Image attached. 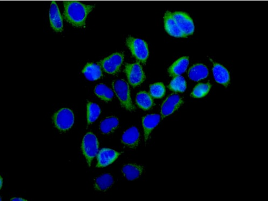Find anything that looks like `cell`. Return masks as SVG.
Here are the masks:
<instances>
[{
	"instance_id": "9",
	"label": "cell",
	"mask_w": 268,
	"mask_h": 201,
	"mask_svg": "<svg viewBox=\"0 0 268 201\" xmlns=\"http://www.w3.org/2000/svg\"><path fill=\"white\" fill-rule=\"evenodd\" d=\"M183 100L179 95L173 94L163 102L161 108L162 118L166 117L177 111L182 105Z\"/></svg>"
},
{
	"instance_id": "17",
	"label": "cell",
	"mask_w": 268,
	"mask_h": 201,
	"mask_svg": "<svg viewBox=\"0 0 268 201\" xmlns=\"http://www.w3.org/2000/svg\"><path fill=\"white\" fill-rule=\"evenodd\" d=\"M143 171V167L136 163H129L124 165L122 168V172L126 179L129 181H133L139 178Z\"/></svg>"
},
{
	"instance_id": "24",
	"label": "cell",
	"mask_w": 268,
	"mask_h": 201,
	"mask_svg": "<svg viewBox=\"0 0 268 201\" xmlns=\"http://www.w3.org/2000/svg\"><path fill=\"white\" fill-rule=\"evenodd\" d=\"M101 114L100 107L94 102H89L87 105V120L90 125L98 119Z\"/></svg>"
},
{
	"instance_id": "1",
	"label": "cell",
	"mask_w": 268,
	"mask_h": 201,
	"mask_svg": "<svg viewBox=\"0 0 268 201\" xmlns=\"http://www.w3.org/2000/svg\"><path fill=\"white\" fill-rule=\"evenodd\" d=\"M64 7L65 20L77 28L85 27L87 16L93 8L91 5L74 1H64Z\"/></svg>"
},
{
	"instance_id": "23",
	"label": "cell",
	"mask_w": 268,
	"mask_h": 201,
	"mask_svg": "<svg viewBox=\"0 0 268 201\" xmlns=\"http://www.w3.org/2000/svg\"><path fill=\"white\" fill-rule=\"evenodd\" d=\"M95 94L103 101H110L114 97V92L104 84H100L95 88Z\"/></svg>"
},
{
	"instance_id": "21",
	"label": "cell",
	"mask_w": 268,
	"mask_h": 201,
	"mask_svg": "<svg viewBox=\"0 0 268 201\" xmlns=\"http://www.w3.org/2000/svg\"><path fill=\"white\" fill-rule=\"evenodd\" d=\"M114 184V177L110 174H105L97 177L94 186L96 190L105 191L110 189Z\"/></svg>"
},
{
	"instance_id": "22",
	"label": "cell",
	"mask_w": 268,
	"mask_h": 201,
	"mask_svg": "<svg viewBox=\"0 0 268 201\" xmlns=\"http://www.w3.org/2000/svg\"><path fill=\"white\" fill-rule=\"evenodd\" d=\"M119 121L115 116H110L102 121L100 129L103 134H109L114 132L119 127Z\"/></svg>"
},
{
	"instance_id": "28",
	"label": "cell",
	"mask_w": 268,
	"mask_h": 201,
	"mask_svg": "<svg viewBox=\"0 0 268 201\" xmlns=\"http://www.w3.org/2000/svg\"><path fill=\"white\" fill-rule=\"evenodd\" d=\"M12 201H25L26 200L20 198H14L11 200Z\"/></svg>"
},
{
	"instance_id": "20",
	"label": "cell",
	"mask_w": 268,
	"mask_h": 201,
	"mask_svg": "<svg viewBox=\"0 0 268 201\" xmlns=\"http://www.w3.org/2000/svg\"><path fill=\"white\" fill-rule=\"evenodd\" d=\"M136 102L140 109L144 111H148L153 106V98L146 91L139 92L136 97Z\"/></svg>"
},
{
	"instance_id": "16",
	"label": "cell",
	"mask_w": 268,
	"mask_h": 201,
	"mask_svg": "<svg viewBox=\"0 0 268 201\" xmlns=\"http://www.w3.org/2000/svg\"><path fill=\"white\" fill-rule=\"evenodd\" d=\"M189 65V57H182L174 63L168 70V72L172 77L181 76L184 73Z\"/></svg>"
},
{
	"instance_id": "5",
	"label": "cell",
	"mask_w": 268,
	"mask_h": 201,
	"mask_svg": "<svg viewBox=\"0 0 268 201\" xmlns=\"http://www.w3.org/2000/svg\"><path fill=\"white\" fill-rule=\"evenodd\" d=\"M53 119L56 128L60 131H67L72 128L74 124V115L71 110L63 108L56 112Z\"/></svg>"
},
{
	"instance_id": "2",
	"label": "cell",
	"mask_w": 268,
	"mask_h": 201,
	"mask_svg": "<svg viewBox=\"0 0 268 201\" xmlns=\"http://www.w3.org/2000/svg\"><path fill=\"white\" fill-rule=\"evenodd\" d=\"M112 86L121 106L127 110L134 111L135 107L132 101L129 84L124 79H117L112 83Z\"/></svg>"
},
{
	"instance_id": "7",
	"label": "cell",
	"mask_w": 268,
	"mask_h": 201,
	"mask_svg": "<svg viewBox=\"0 0 268 201\" xmlns=\"http://www.w3.org/2000/svg\"><path fill=\"white\" fill-rule=\"evenodd\" d=\"M172 15L179 28L186 37L194 33V22L189 14L183 12H176L172 13Z\"/></svg>"
},
{
	"instance_id": "3",
	"label": "cell",
	"mask_w": 268,
	"mask_h": 201,
	"mask_svg": "<svg viewBox=\"0 0 268 201\" xmlns=\"http://www.w3.org/2000/svg\"><path fill=\"white\" fill-rule=\"evenodd\" d=\"M127 45L131 51L132 54L139 62L145 63L149 58L148 45L145 41L129 37L126 40Z\"/></svg>"
},
{
	"instance_id": "10",
	"label": "cell",
	"mask_w": 268,
	"mask_h": 201,
	"mask_svg": "<svg viewBox=\"0 0 268 201\" xmlns=\"http://www.w3.org/2000/svg\"><path fill=\"white\" fill-rule=\"evenodd\" d=\"M120 155L119 153L110 148H103L97 154V167L103 168L114 162Z\"/></svg>"
},
{
	"instance_id": "12",
	"label": "cell",
	"mask_w": 268,
	"mask_h": 201,
	"mask_svg": "<svg viewBox=\"0 0 268 201\" xmlns=\"http://www.w3.org/2000/svg\"><path fill=\"white\" fill-rule=\"evenodd\" d=\"M172 13L166 12L164 17V29H165L167 33L172 37H186L182 33V32L179 28L176 21L172 17Z\"/></svg>"
},
{
	"instance_id": "4",
	"label": "cell",
	"mask_w": 268,
	"mask_h": 201,
	"mask_svg": "<svg viewBox=\"0 0 268 201\" xmlns=\"http://www.w3.org/2000/svg\"><path fill=\"white\" fill-rule=\"evenodd\" d=\"M82 151L88 165L91 163L98 153V142L95 134L89 132L84 137L82 144Z\"/></svg>"
},
{
	"instance_id": "29",
	"label": "cell",
	"mask_w": 268,
	"mask_h": 201,
	"mask_svg": "<svg viewBox=\"0 0 268 201\" xmlns=\"http://www.w3.org/2000/svg\"><path fill=\"white\" fill-rule=\"evenodd\" d=\"M3 186V179L2 177H0V188H2Z\"/></svg>"
},
{
	"instance_id": "13",
	"label": "cell",
	"mask_w": 268,
	"mask_h": 201,
	"mask_svg": "<svg viewBox=\"0 0 268 201\" xmlns=\"http://www.w3.org/2000/svg\"><path fill=\"white\" fill-rule=\"evenodd\" d=\"M140 133L135 126L127 129L122 135L121 142L127 147L131 148L137 147L139 143Z\"/></svg>"
},
{
	"instance_id": "6",
	"label": "cell",
	"mask_w": 268,
	"mask_h": 201,
	"mask_svg": "<svg viewBox=\"0 0 268 201\" xmlns=\"http://www.w3.org/2000/svg\"><path fill=\"white\" fill-rule=\"evenodd\" d=\"M125 72L132 86H138L145 80V73L139 63L126 64Z\"/></svg>"
},
{
	"instance_id": "8",
	"label": "cell",
	"mask_w": 268,
	"mask_h": 201,
	"mask_svg": "<svg viewBox=\"0 0 268 201\" xmlns=\"http://www.w3.org/2000/svg\"><path fill=\"white\" fill-rule=\"evenodd\" d=\"M124 58L123 54L116 53L101 60L100 63L105 72L114 74L119 72Z\"/></svg>"
},
{
	"instance_id": "14",
	"label": "cell",
	"mask_w": 268,
	"mask_h": 201,
	"mask_svg": "<svg viewBox=\"0 0 268 201\" xmlns=\"http://www.w3.org/2000/svg\"><path fill=\"white\" fill-rule=\"evenodd\" d=\"M161 120V116L157 114L148 115L143 118L142 123L146 142L148 140L153 129L157 127Z\"/></svg>"
},
{
	"instance_id": "19",
	"label": "cell",
	"mask_w": 268,
	"mask_h": 201,
	"mask_svg": "<svg viewBox=\"0 0 268 201\" xmlns=\"http://www.w3.org/2000/svg\"><path fill=\"white\" fill-rule=\"evenodd\" d=\"M84 75L89 81H95L102 76V70L100 65L96 63H88L83 69Z\"/></svg>"
},
{
	"instance_id": "18",
	"label": "cell",
	"mask_w": 268,
	"mask_h": 201,
	"mask_svg": "<svg viewBox=\"0 0 268 201\" xmlns=\"http://www.w3.org/2000/svg\"><path fill=\"white\" fill-rule=\"evenodd\" d=\"M208 69L203 64H197L190 69L188 75L191 80L198 82L205 79L208 76Z\"/></svg>"
},
{
	"instance_id": "25",
	"label": "cell",
	"mask_w": 268,
	"mask_h": 201,
	"mask_svg": "<svg viewBox=\"0 0 268 201\" xmlns=\"http://www.w3.org/2000/svg\"><path fill=\"white\" fill-rule=\"evenodd\" d=\"M168 88L173 92H184L187 88V83L185 78L181 76L173 77Z\"/></svg>"
},
{
	"instance_id": "11",
	"label": "cell",
	"mask_w": 268,
	"mask_h": 201,
	"mask_svg": "<svg viewBox=\"0 0 268 201\" xmlns=\"http://www.w3.org/2000/svg\"><path fill=\"white\" fill-rule=\"evenodd\" d=\"M49 19L50 25L53 30L57 32L63 31V23L62 16L57 3L52 2L51 3L49 10Z\"/></svg>"
},
{
	"instance_id": "15",
	"label": "cell",
	"mask_w": 268,
	"mask_h": 201,
	"mask_svg": "<svg viewBox=\"0 0 268 201\" xmlns=\"http://www.w3.org/2000/svg\"><path fill=\"white\" fill-rule=\"evenodd\" d=\"M213 73L216 82L227 87L230 83V74L226 68L218 63H214Z\"/></svg>"
},
{
	"instance_id": "26",
	"label": "cell",
	"mask_w": 268,
	"mask_h": 201,
	"mask_svg": "<svg viewBox=\"0 0 268 201\" xmlns=\"http://www.w3.org/2000/svg\"><path fill=\"white\" fill-rule=\"evenodd\" d=\"M211 86L209 83H199L195 86L191 95L196 98L204 97L209 93Z\"/></svg>"
},
{
	"instance_id": "27",
	"label": "cell",
	"mask_w": 268,
	"mask_h": 201,
	"mask_svg": "<svg viewBox=\"0 0 268 201\" xmlns=\"http://www.w3.org/2000/svg\"><path fill=\"white\" fill-rule=\"evenodd\" d=\"M149 88V94L152 98L161 99L165 95V87L163 83H154Z\"/></svg>"
}]
</instances>
